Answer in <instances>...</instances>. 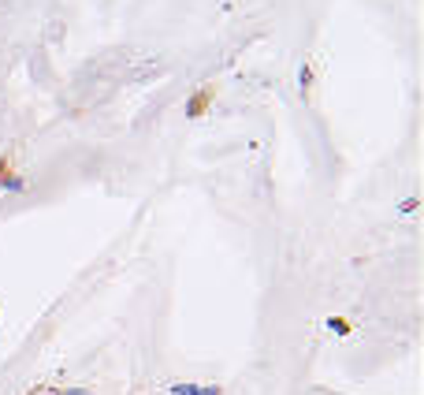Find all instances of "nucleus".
<instances>
[{"label":"nucleus","mask_w":424,"mask_h":395,"mask_svg":"<svg viewBox=\"0 0 424 395\" xmlns=\"http://www.w3.org/2000/svg\"><path fill=\"white\" fill-rule=\"evenodd\" d=\"M0 187H11V190H26V179H19V172L11 168V157L4 153L0 157Z\"/></svg>","instance_id":"f03ea898"},{"label":"nucleus","mask_w":424,"mask_h":395,"mask_svg":"<svg viewBox=\"0 0 424 395\" xmlns=\"http://www.w3.org/2000/svg\"><path fill=\"white\" fill-rule=\"evenodd\" d=\"M175 395H223L220 388H205V384H171Z\"/></svg>","instance_id":"7ed1b4c3"},{"label":"nucleus","mask_w":424,"mask_h":395,"mask_svg":"<svg viewBox=\"0 0 424 395\" xmlns=\"http://www.w3.org/2000/svg\"><path fill=\"white\" fill-rule=\"evenodd\" d=\"M26 395H63V391H60V388H30Z\"/></svg>","instance_id":"20e7f679"},{"label":"nucleus","mask_w":424,"mask_h":395,"mask_svg":"<svg viewBox=\"0 0 424 395\" xmlns=\"http://www.w3.org/2000/svg\"><path fill=\"white\" fill-rule=\"evenodd\" d=\"M212 97H216V90H212V86H201V90H197V94L187 101V116H194V120H197V116H205V109L212 104Z\"/></svg>","instance_id":"f257e3e1"}]
</instances>
